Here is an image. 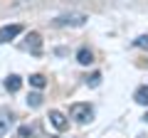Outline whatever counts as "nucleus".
<instances>
[{"label":"nucleus","instance_id":"nucleus-1","mask_svg":"<svg viewBox=\"0 0 148 138\" xmlns=\"http://www.w3.org/2000/svg\"><path fill=\"white\" fill-rule=\"evenodd\" d=\"M69 116L77 123H89L91 118H94V109H91V104H72Z\"/></svg>","mask_w":148,"mask_h":138},{"label":"nucleus","instance_id":"nucleus-2","mask_svg":"<svg viewBox=\"0 0 148 138\" xmlns=\"http://www.w3.org/2000/svg\"><path fill=\"white\" fill-rule=\"evenodd\" d=\"M86 20H89V17H86L84 12H69V15H59L57 20H54V25L57 27H82Z\"/></svg>","mask_w":148,"mask_h":138},{"label":"nucleus","instance_id":"nucleus-3","mask_svg":"<svg viewBox=\"0 0 148 138\" xmlns=\"http://www.w3.org/2000/svg\"><path fill=\"white\" fill-rule=\"evenodd\" d=\"M22 32V25H5L0 27V42H10V40H15L17 35Z\"/></svg>","mask_w":148,"mask_h":138},{"label":"nucleus","instance_id":"nucleus-4","mask_svg":"<svg viewBox=\"0 0 148 138\" xmlns=\"http://www.w3.org/2000/svg\"><path fill=\"white\" fill-rule=\"evenodd\" d=\"M49 123H52L57 131H64V128L69 126L67 116H64V113H59V111H49Z\"/></svg>","mask_w":148,"mask_h":138},{"label":"nucleus","instance_id":"nucleus-5","mask_svg":"<svg viewBox=\"0 0 148 138\" xmlns=\"http://www.w3.org/2000/svg\"><path fill=\"white\" fill-rule=\"evenodd\" d=\"M10 126H12V113L0 111V138L10 133Z\"/></svg>","mask_w":148,"mask_h":138},{"label":"nucleus","instance_id":"nucleus-6","mask_svg":"<svg viewBox=\"0 0 148 138\" xmlns=\"http://www.w3.org/2000/svg\"><path fill=\"white\" fill-rule=\"evenodd\" d=\"M77 62H79L82 67H89V64L94 62V54H91V49H89V47H82L79 52H77Z\"/></svg>","mask_w":148,"mask_h":138},{"label":"nucleus","instance_id":"nucleus-7","mask_svg":"<svg viewBox=\"0 0 148 138\" xmlns=\"http://www.w3.org/2000/svg\"><path fill=\"white\" fill-rule=\"evenodd\" d=\"M133 99H136V104H141V106H148V84L138 86L136 94H133Z\"/></svg>","mask_w":148,"mask_h":138},{"label":"nucleus","instance_id":"nucleus-8","mask_svg":"<svg viewBox=\"0 0 148 138\" xmlns=\"http://www.w3.org/2000/svg\"><path fill=\"white\" fill-rule=\"evenodd\" d=\"M20 86H22V79H20L17 74H10V77L5 79V89L12 91V94H15V91H20Z\"/></svg>","mask_w":148,"mask_h":138},{"label":"nucleus","instance_id":"nucleus-9","mask_svg":"<svg viewBox=\"0 0 148 138\" xmlns=\"http://www.w3.org/2000/svg\"><path fill=\"white\" fill-rule=\"evenodd\" d=\"M27 40H30V42H27V47L37 54V52H40V35H37V32H30V35H27Z\"/></svg>","mask_w":148,"mask_h":138},{"label":"nucleus","instance_id":"nucleus-10","mask_svg":"<svg viewBox=\"0 0 148 138\" xmlns=\"http://www.w3.org/2000/svg\"><path fill=\"white\" fill-rule=\"evenodd\" d=\"M30 84L35 86V89H45V86H47V79H45L42 74H30Z\"/></svg>","mask_w":148,"mask_h":138},{"label":"nucleus","instance_id":"nucleus-11","mask_svg":"<svg viewBox=\"0 0 148 138\" xmlns=\"http://www.w3.org/2000/svg\"><path fill=\"white\" fill-rule=\"evenodd\" d=\"M40 104H42V94H40V91H32V94L27 96V106L37 109V106H40Z\"/></svg>","mask_w":148,"mask_h":138},{"label":"nucleus","instance_id":"nucleus-12","mask_svg":"<svg viewBox=\"0 0 148 138\" xmlns=\"http://www.w3.org/2000/svg\"><path fill=\"white\" fill-rule=\"evenodd\" d=\"M133 47H138V49H148V35L136 37V40H133Z\"/></svg>","mask_w":148,"mask_h":138},{"label":"nucleus","instance_id":"nucleus-13","mask_svg":"<svg viewBox=\"0 0 148 138\" xmlns=\"http://www.w3.org/2000/svg\"><path fill=\"white\" fill-rule=\"evenodd\" d=\"M86 84H89V86H99V84H101V74H99V72H96V74H91L89 79H86Z\"/></svg>","mask_w":148,"mask_h":138},{"label":"nucleus","instance_id":"nucleus-14","mask_svg":"<svg viewBox=\"0 0 148 138\" xmlns=\"http://www.w3.org/2000/svg\"><path fill=\"white\" fill-rule=\"evenodd\" d=\"M30 133H32V128H30V126H22V128H20V136H22V138H27Z\"/></svg>","mask_w":148,"mask_h":138},{"label":"nucleus","instance_id":"nucleus-15","mask_svg":"<svg viewBox=\"0 0 148 138\" xmlns=\"http://www.w3.org/2000/svg\"><path fill=\"white\" fill-rule=\"evenodd\" d=\"M143 121H146V123H148V113H146V116H143Z\"/></svg>","mask_w":148,"mask_h":138},{"label":"nucleus","instance_id":"nucleus-16","mask_svg":"<svg viewBox=\"0 0 148 138\" xmlns=\"http://www.w3.org/2000/svg\"><path fill=\"white\" fill-rule=\"evenodd\" d=\"M138 138H143V136H138Z\"/></svg>","mask_w":148,"mask_h":138}]
</instances>
